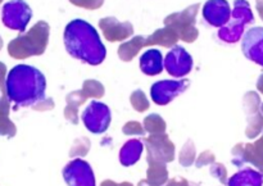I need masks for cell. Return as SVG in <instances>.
Returning a JSON list of instances; mask_svg holds the SVG:
<instances>
[{"instance_id":"cell-1","label":"cell","mask_w":263,"mask_h":186,"mask_svg":"<svg viewBox=\"0 0 263 186\" xmlns=\"http://www.w3.org/2000/svg\"><path fill=\"white\" fill-rule=\"evenodd\" d=\"M7 95L14 109L31 107L45 100L46 79L40 69L27 64L13 67L5 81Z\"/></svg>"},{"instance_id":"cell-2","label":"cell","mask_w":263,"mask_h":186,"mask_svg":"<svg viewBox=\"0 0 263 186\" xmlns=\"http://www.w3.org/2000/svg\"><path fill=\"white\" fill-rule=\"evenodd\" d=\"M67 53L90 66H99L107 57V49L94 26L84 20H73L63 33Z\"/></svg>"},{"instance_id":"cell-3","label":"cell","mask_w":263,"mask_h":186,"mask_svg":"<svg viewBox=\"0 0 263 186\" xmlns=\"http://www.w3.org/2000/svg\"><path fill=\"white\" fill-rule=\"evenodd\" d=\"M50 27L46 22L40 21L27 32L21 33L8 45V53L14 59H26L28 57L41 55L49 43Z\"/></svg>"},{"instance_id":"cell-4","label":"cell","mask_w":263,"mask_h":186,"mask_svg":"<svg viewBox=\"0 0 263 186\" xmlns=\"http://www.w3.org/2000/svg\"><path fill=\"white\" fill-rule=\"evenodd\" d=\"M254 22V15L247 0H235L230 21L218 30V39L222 43L235 44L244 36V30Z\"/></svg>"},{"instance_id":"cell-5","label":"cell","mask_w":263,"mask_h":186,"mask_svg":"<svg viewBox=\"0 0 263 186\" xmlns=\"http://www.w3.org/2000/svg\"><path fill=\"white\" fill-rule=\"evenodd\" d=\"M32 18V10L25 0H10L2 9L3 25L9 30L25 32L28 22Z\"/></svg>"},{"instance_id":"cell-6","label":"cell","mask_w":263,"mask_h":186,"mask_svg":"<svg viewBox=\"0 0 263 186\" xmlns=\"http://www.w3.org/2000/svg\"><path fill=\"white\" fill-rule=\"evenodd\" d=\"M112 121L109 107L102 102L92 100L82 112V122L92 134H104Z\"/></svg>"},{"instance_id":"cell-7","label":"cell","mask_w":263,"mask_h":186,"mask_svg":"<svg viewBox=\"0 0 263 186\" xmlns=\"http://www.w3.org/2000/svg\"><path fill=\"white\" fill-rule=\"evenodd\" d=\"M189 86L190 81L187 79L162 80V81H157L152 85L151 98L156 104L167 105L175 98L186 91Z\"/></svg>"},{"instance_id":"cell-8","label":"cell","mask_w":263,"mask_h":186,"mask_svg":"<svg viewBox=\"0 0 263 186\" xmlns=\"http://www.w3.org/2000/svg\"><path fill=\"white\" fill-rule=\"evenodd\" d=\"M63 179L68 186H97L91 166L81 158L67 163L63 169Z\"/></svg>"},{"instance_id":"cell-9","label":"cell","mask_w":263,"mask_h":186,"mask_svg":"<svg viewBox=\"0 0 263 186\" xmlns=\"http://www.w3.org/2000/svg\"><path fill=\"white\" fill-rule=\"evenodd\" d=\"M164 68L175 79H184L192 72L194 62L192 55L182 46H174L164 57Z\"/></svg>"},{"instance_id":"cell-10","label":"cell","mask_w":263,"mask_h":186,"mask_svg":"<svg viewBox=\"0 0 263 186\" xmlns=\"http://www.w3.org/2000/svg\"><path fill=\"white\" fill-rule=\"evenodd\" d=\"M241 50L247 59L263 67V27H252L244 33Z\"/></svg>"},{"instance_id":"cell-11","label":"cell","mask_w":263,"mask_h":186,"mask_svg":"<svg viewBox=\"0 0 263 186\" xmlns=\"http://www.w3.org/2000/svg\"><path fill=\"white\" fill-rule=\"evenodd\" d=\"M203 18L212 27L221 28L230 21L231 8L228 0H208L203 5Z\"/></svg>"},{"instance_id":"cell-12","label":"cell","mask_w":263,"mask_h":186,"mask_svg":"<svg viewBox=\"0 0 263 186\" xmlns=\"http://www.w3.org/2000/svg\"><path fill=\"white\" fill-rule=\"evenodd\" d=\"M175 31H157L156 35L153 38L149 39L148 41H144L141 38L134 39L130 43L125 44L122 48L120 49V55L122 57L123 59L128 61L134 54L138 51V49L140 48L141 45H148V44H163V45H174L176 43L177 38L175 35Z\"/></svg>"},{"instance_id":"cell-13","label":"cell","mask_w":263,"mask_h":186,"mask_svg":"<svg viewBox=\"0 0 263 186\" xmlns=\"http://www.w3.org/2000/svg\"><path fill=\"white\" fill-rule=\"evenodd\" d=\"M163 68V55L157 49H149L140 57V69L146 76H157Z\"/></svg>"},{"instance_id":"cell-14","label":"cell","mask_w":263,"mask_h":186,"mask_svg":"<svg viewBox=\"0 0 263 186\" xmlns=\"http://www.w3.org/2000/svg\"><path fill=\"white\" fill-rule=\"evenodd\" d=\"M100 27L104 31L108 40H122L133 33V26L130 23H121L116 18H104L100 21Z\"/></svg>"},{"instance_id":"cell-15","label":"cell","mask_w":263,"mask_h":186,"mask_svg":"<svg viewBox=\"0 0 263 186\" xmlns=\"http://www.w3.org/2000/svg\"><path fill=\"white\" fill-rule=\"evenodd\" d=\"M229 186H263V175L253 169H243L229 179Z\"/></svg>"},{"instance_id":"cell-16","label":"cell","mask_w":263,"mask_h":186,"mask_svg":"<svg viewBox=\"0 0 263 186\" xmlns=\"http://www.w3.org/2000/svg\"><path fill=\"white\" fill-rule=\"evenodd\" d=\"M143 149V143L138 139H133V140H128L127 143H125V145L120 151V162L122 163V166L128 167L135 164L140 159Z\"/></svg>"},{"instance_id":"cell-17","label":"cell","mask_w":263,"mask_h":186,"mask_svg":"<svg viewBox=\"0 0 263 186\" xmlns=\"http://www.w3.org/2000/svg\"><path fill=\"white\" fill-rule=\"evenodd\" d=\"M9 98L7 94H3L0 98V135L13 138L15 135V126L9 120Z\"/></svg>"},{"instance_id":"cell-18","label":"cell","mask_w":263,"mask_h":186,"mask_svg":"<svg viewBox=\"0 0 263 186\" xmlns=\"http://www.w3.org/2000/svg\"><path fill=\"white\" fill-rule=\"evenodd\" d=\"M131 100H133L134 105H135L139 110H143L148 108V102L145 100V97H144L141 91L134 92L133 97H131Z\"/></svg>"},{"instance_id":"cell-19","label":"cell","mask_w":263,"mask_h":186,"mask_svg":"<svg viewBox=\"0 0 263 186\" xmlns=\"http://www.w3.org/2000/svg\"><path fill=\"white\" fill-rule=\"evenodd\" d=\"M85 89L87 92H90L89 95H92V97H102L103 95V87L97 81H86Z\"/></svg>"},{"instance_id":"cell-20","label":"cell","mask_w":263,"mask_h":186,"mask_svg":"<svg viewBox=\"0 0 263 186\" xmlns=\"http://www.w3.org/2000/svg\"><path fill=\"white\" fill-rule=\"evenodd\" d=\"M71 2H73L77 5H82V7L97 8L102 4L103 0H71Z\"/></svg>"},{"instance_id":"cell-21","label":"cell","mask_w":263,"mask_h":186,"mask_svg":"<svg viewBox=\"0 0 263 186\" xmlns=\"http://www.w3.org/2000/svg\"><path fill=\"white\" fill-rule=\"evenodd\" d=\"M7 67L4 63L0 62V87H2L3 94H7V90H5V81H7Z\"/></svg>"},{"instance_id":"cell-22","label":"cell","mask_w":263,"mask_h":186,"mask_svg":"<svg viewBox=\"0 0 263 186\" xmlns=\"http://www.w3.org/2000/svg\"><path fill=\"white\" fill-rule=\"evenodd\" d=\"M125 131L127 134H133V133L141 134V133H143V130H141V127L139 126L138 122H130V123H128L127 127L125 128Z\"/></svg>"},{"instance_id":"cell-23","label":"cell","mask_w":263,"mask_h":186,"mask_svg":"<svg viewBox=\"0 0 263 186\" xmlns=\"http://www.w3.org/2000/svg\"><path fill=\"white\" fill-rule=\"evenodd\" d=\"M212 174L213 175H215V174L217 175V176L220 177L221 181H222V182L226 181V177H223L226 175V171L222 169V167H220V164H217V167H216V169H215V167H213V169H212Z\"/></svg>"},{"instance_id":"cell-24","label":"cell","mask_w":263,"mask_h":186,"mask_svg":"<svg viewBox=\"0 0 263 186\" xmlns=\"http://www.w3.org/2000/svg\"><path fill=\"white\" fill-rule=\"evenodd\" d=\"M3 48V40H2V38H0V49Z\"/></svg>"},{"instance_id":"cell-25","label":"cell","mask_w":263,"mask_h":186,"mask_svg":"<svg viewBox=\"0 0 263 186\" xmlns=\"http://www.w3.org/2000/svg\"><path fill=\"white\" fill-rule=\"evenodd\" d=\"M2 2H3V0H0V4H2Z\"/></svg>"}]
</instances>
